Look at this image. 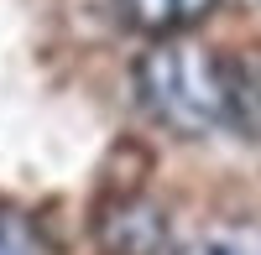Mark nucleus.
I'll list each match as a JSON object with an SVG mask.
<instances>
[{"label": "nucleus", "instance_id": "obj_1", "mask_svg": "<svg viewBox=\"0 0 261 255\" xmlns=\"http://www.w3.org/2000/svg\"><path fill=\"white\" fill-rule=\"evenodd\" d=\"M136 94L167 131L209 136L230 120V62L188 37H162L136 62Z\"/></svg>", "mask_w": 261, "mask_h": 255}, {"label": "nucleus", "instance_id": "obj_3", "mask_svg": "<svg viewBox=\"0 0 261 255\" xmlns=\"http://www.w3.org/2000/svg\"><path fill=\"white\" fill-rule=\"evenodd\" d=\"M220 6V0H120V16L136 26L141 37H183Z\"/></svg>", "mask_w": 261, "mask_h": 255}, {"label": "nucleus", "instance_id": "obj_6", "mask_svg": "<svg viewBox=\"0 0 261 255\" xmlns=\"http://www.w3.org/2000/svg\"><path fill=\"white\" fill-rule=\"evenodd\" d=\"M0 255H47V240L32 214H21L16 203L0 198Z\"/></svg>", "mask_w": 261, "mask_h": 255}, {"label": "nucleus", "instance_id": "obj_4", "mask_svg": "<svg viewBox=\"0 0 261 255\" xmlns=\"http://www.w3.org/2000/svg\"><path fill=\"white\" fill-rule=\"evenodd\" d=\"M230 120L261 146V52L230 62Z\"/></svg>", "mask_w": 261, "mask_h": 255}, {"label": "nucleus", "instance_id": "obj_5", "mask_svg": "<svg viewBox=\"0 0 261 255\" xmlns=\"http://www.w3.org/2000/svg\"><path fill=\"white\" fill-rule=\"evenodd\" d=\"M183 255H261V224H209Z\"/></svg>", "mask_w": 261, "mask_h": 255}, {"label": "nucleus", "instance_id": "obj_7", "mask_svg": "<svg viewBox=\"0 0 261 255\" xmlns=\"http://www.w3.org/2000/svg\"><path fill=\"white\" fill-rule=\"evenodd\" d=\"M246 6H256V11H261V0H246Z\"/></svg>", "mask_w": 261, "mask_h": 255}, {"label": "nucleus", "instance_id": "obj_2", "mask_svg": "<svg viewBox=\"0 0 261 255\" xmlns=\"http://www.w3.org/2000/svg\"><path fill=\"white\" fill-rule=\"evenodd\" d=\"M99 240L115 255H162L167 250V224L157 214V203L146 198H120L105 208L99 219Z\"/></svg>", "mask_w": 261, "mask_h": 255}]
</instances>
